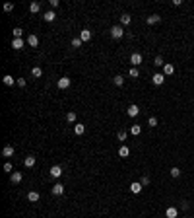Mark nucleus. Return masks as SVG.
Masks as SVG:
<instances>
[{
	"instance_id": "2f4dec72",
	"label": "nucleus",
	"mask_w": 194,
	"mask_h": 218,
	"mask_svg": "<svg viewBox=\"0 0 194 218\" xmlns=\"http://www.w3.org/2000/svg\"><path fill=\"white\" fill-rule=\"evenodd\" d=\"M66 121H68V123H74V121H76V113H74V111H70V113L66 115Z\"/></svg>"
},
{
	"instance_id": "b1692460",
	"label": "nucleus",
	"mask_w": 194,
	"mask_h": 218,
	"mask_svg": "<svg viewBox=\"0 0 194 218\" xmlns=\"http://www.w3.org/2000/svg\"><path fill=\"white\" fill-rule=\"evenodd\" d=\"M130 133H132L134 136H138L140 133H142V127H140V125H132V127H130Z\"/></svg>"
},
{
	"instance_id": "f03ea898",
	"label": "nucleus",
	"mask_w": 194,
	"mask_h": 218,
	"mask_svg": "<svg viewBox=\"0 0 194 218\" xmlns=\"http://www.w3.org/2000/svg\"><path fill=\"white\" fill-rule=\"evenodd\" d=\"M56 86H58V90H66V88H70V78H68V76H62V78H58Z\"/></svg>"
},
{
	"instance_id": "bb28decb",
	"label": "nucleus",
	"mask_w": 194,
	"mask_h": 218,
	"mask_svg": "<svg viewBox=\"0 0 194 218\" xmlns=\"http://www.w3.org/2000/svg\"><path fill=\"white\" fill-rule=\"evenodd\" d=\"M31 74H33V76H35V78H41V76H43V70H41L39 66H35V68H33V70H31Z\"/></svg>"
},
{
	"instance_id": "c9c22d12",
	"label": "nucleus",
	"mask_w": 194,
	"mask_h": 218,
	"mask_svg": "<svg viewBox=\"0 0 194 218\" xmlns=\"http://www.w3.org/2000/svg\"><path fill=\"white\" fill-rule=\"evenodd\" d=\"M16 84H18L19 88H25V86H27V82H25V78H18V82H16Z\"/></svg>"
},
{
	"instance_id": "a878e982",
	"label": "nucleus",
	"mask_w": 194,
	"mask_h": 218,
	"mask_svg": "<svg viewBox=\"0 0 194 218\" xmlns=\"http://www.w3.org/2000/svg\"><path fill=\"white\" fill-rule=\"evenodd\" d=\"M84 131H85L84 125H76V127H74V133H76L78 136H80V135H84Z\"/></svg>"
},
{
	"instance_id": "1a4fd4ad",
	"label": "nucleus",
	"mask_w": 194,
	"mask_h": 218,
	"mask_svg": "<svg viewBox=\"0 0 194 218\" xmlns=\"http://www.w3.org/2000/svg\"><path fill=\"white\" fill-rule=\"evenodd\" d=\"M51 191H52V195H56V197H58V195H62V193H64V185H62V183H56V185H52Z\"/></svg>"
},
{
	"instance_id": "2eb2a0df",
	"label": "nucleus",
	"mask_w": 194,
	"mask_h": 218,
	"mask_svg": "<svg viewBox=\"0 0 194 218\" xmlns=\"http://www.w3.org/2000/svg\"><path fill=\"white\" fill-rule=\"evenodd\" d=\"M173 72H175V66L173 64H169V62H165V66H163V74H165V76H171Z\"/></svg>"
},
{
	"instance_id": "0eeeda50",
	"label": "nucleus",
	"mask_w": 194,
	"mask_h": 218,
	"mask_svg": "<svg viewBox=\"0 0 194 218\" xmlns=\"http://www.w3.org/2000/svg\"><path fill=\"white\" fill-rule=\"evenodd\" d=\"M148 26H155V24H159L161 22V16H157V14H151V16H148Z\"/></svg>"
},
{
	"instance_id": "4be33fe9",
	"label": "nucleus",
	"mask_w": 194,
	"mask_h": 218,
	"mask_svg": "<svg viewBox=\"0 0 194 218\" xmlns=\"http://www.w3.org/2000/svg\"><path fill=\"white\" fill-rule=\"evenodd\" d=\"M2 82L6 84V86H14V84L18 82V80H14V78H12V76H10V74H6V76L2 78Z\"/></svg>"
},
{
	"instance_id": "aec40b11",
	"label": "nucleus",
	"mask_w": 194,
	"mask_h": 218,
	"mask_svg": "<svg viewBox=\"0 0 194 218\" xmlns=\"http://www.w3.org/2000/svg\"><path fill=\"white\" fill-rule=\"evenodd\" d=\"M128 154H130L128 146H120L118 148V156H120V158H128Z\"/></svg>"
},
{
	"instance_id": "7ed1b4c3",
	"label": "nucleus",
	"mask_w": 194,
	"mask_h": 218,
	"mask_svg": "<svg viewBox=\"0 0 194 218\" xmlns=\"http://www.w3.org/2000/svg\"><path fill=\"white\" fill-rule=\"evenodd\" d=\"M151 82H153L155 86H161V84L165 82V74H163V72H157V74H153V76H151Z\"/></svg>"
},
{
	"instance_id": "5701e85b",
	"label": "nucleus",
	"mask_w": 194,
	"mask_h": 218,
	"mask_svg": "<svg viewBox=\"0 0 194 218\" xmlns=\"http://www.w3.org/2000/svg\"><path fill=\"white\" fill-rule=\"evenodd\" d=\"M130 22H132L130 14H122V16H120V24H122V26H128Z\"/></svg>"
},
{
	"instance_id": "dca6fc26",
	"label": "nucleus",
	"mask_w": 194,
	"mask_h": 218,
	"mask_svg": "<svg viewBox=\"0 0 194 218\" xmlns=\"http://www.w3.org/2000/svg\"><path fill=\"white\" fill-rule=\"evenodd\" d=\"M2 156H4V158H12V156H14V148H12V146H4Z\"/></svg>"
},
{
	"instance_id": "4c0bfd02",
	"label": "nucleus",
	"mask_w": 194,
	"mask_h": 218,
	"mask_svg": "<svg viewBox=\"0 0 194 218\" xmlns=\"http://www.w3.org/2000/svg\"><path fill=\"white\" fill-rule=\"evenodd\" d=\"M4 171H8V173H14L12 171V164L8 162V164H4Z\"/></svg>"
},
{
	"instance_id": "ddd939ff",
	"label": "nucleus",
	"mask_w": 194,
	"mask_h": 218,
	"mask_svg": "<svg viewBox=\"0 0 194 218\" xmlns=\"http://www.w3.org/2000/svg\"><path fill=\"white\" fill-rule=\"evenodd\" d=\"M10 181H12L14 185H18V183H21V173H19V171H14L12 175H10Z\"/></svg>"
},
{
	"instance_id": "6ab92c4d",
	"label": "nucleus",
	"mask_w": 194,
	"mask_h": 218,
	"mask_svg": "<svg viewBox=\"0 0 194 218\" xmlns=\"http://www.w3.org/2000/svg\"><path fill=\"white\" fill-rule=\"evenodd\" d=\"M23 166L25 167H33L35 166V156H27L25 160H23Z\"/></svg>"
},
{
	"instance_id": "39448f33",
	"label": "nucleus",
	"mask_w": 194,
	"mask_h": 218,
	"mask_svg": "<svg viewBox=\"0 0 194 218\" xmlns=\"http://www.w3.org/2000/svg\"><path fill=\"white\" fill-rule=\"evenodd\" d=\"M126 113H128V117H138V113H140V107L138 105H128V109H126Z\"/></svg>"
},
{
	"instance_id": "f704fd0d",
	"label": "nucleus",
	"mask_w": 194,
	"mask_h": 218,
	"mask_svg": "<svg viewBox=\"0 0 194 218\" xmlns=\"http://www.w3.org/2000/svg\"><path fill=\"white\" fill-rule=\"evenodd\" d=\"M148 125H149V127H157V117H149Z\"/></svg>"
},
{
	"instance_id": "e433bc0d",
	"label": "nucleus",
	"mask_w": 194,
	"mask_h": 218,
	"mask_svg": "<svg viewBox=\"0 0 194 218\" xmlns=\"http://www.w3.org/2000/svg\"><path fill=\"white\" fill-rule=\"evenodd\" d=\"M14 10V4L12 2H6V4H4V12H12Z\"/></svg>"
},
{
	"instance_id": "a211bd4d",
	"label": "nucleus",
	"mask_w": 194,
	"mask_h": 218,
	"mask_svg": "<svg viewBox=\"0 0 194 218\" xmlns=\"http://www.w3.org/2000/svg\"><path fill=\"white\" fill-rule=\"evenodd\" d=\"M80 39H82V41H89V39H91V31H89V29H82Z\"/></svg>"
},
{
	"instance_id": "c85d7f7f",
	"label": "nucleus",
	"mask_w": 194,
	"mask_h": 218,
	"mask_svg": "<svg viewBox=\"0 0 194 218\" xmlns=\"http://www.w3.org/2000/svg\"><path fill=\"white\" fill-rule=\"evenodd\" d=\"M126 136H128V133L126 131H118V135H116V138L122 142V140H126Z\"/></svg>"
},
{
	"instance_id": "ea45409f",
	"label": "nucleus",
	"mask_w": 194,
	"mask_h": 218,
	"mask_svg": "<svg viewBox=\"0 0 194 218\" xmlns=\"http://www.w3.org/2000/svg\"><path fill=\"white\" fill-rule=\"evenodd\" d=\"M140 183H142V185H149V177H142Z\"/></svg>"
},
{
	"instance_id": "412c9836",
	"label": "nucleus",
	"mask_w": 194,
	"mask_h": 218,
	"mask_svg": "<svg viewBox=\"0 0 194 218\" xmlns=\"http://www.w3.org/2000/svg\"><path fill=\"white\" fill-rule=\"evenodd\" d=\"M12 35H14V39H21L23 29H21V27H14V29H12Z\"/></svg>"
},
{
	"instance_id": "4468645a",
	"label": "nucleus",
	"mask_w": 194,
	"mask_h": 218,
	"mask_svg": "<svg viewBox=\"0 0 194 218\" xmlns=\"http://www.w3.org/2000/svg\"><path fill=\"white\" fill-rule=\"evenodd\" d=\"M54 18H56L54 10H49V12H45V14H43V19H45V22H54Z\"/></svg>"
},
{
	"instance_id": "7c9ffc66",
	"label": "nucleus",
	"mask_w": 194,
	"mask_h": 218,
	"mask_svg": "<svg viewBox=\"0 0 194 218\" xmlns=\"http://www.w3.org/2000/svg\"><path fill=\"white\" fill-rule=\"evenodd\" d=\"M171 175H173V177H179V175H181V167H171Z\"/></svg>"
},
{
	"instance_id": "c756f323",
	"label": "nucleus",
	"mask_w": 194,
	"mask_h": 218,
	"mask_svg": "<svg viewBox=\"0 0 194 218\" xmlns=\"http://www.w3.org/2000/svg\"><path fill=\"white\" fill-rule=\"evenodd\" d=\"M82 43H84V41H82L80 37H74V39H72V47H74V49H78V47L82 45Z\"/></svg>"
},
{
	"instance_id": "9d476101",
	"label": "nucleus",
	"mask_w": 194,
	"mask_h": 218,
	"mask_svg": "<svg viewBox=\"0 0 194 218\" xmlns=\"http://www.w3.org/2000/svg\"><path fill=\"white\" fill-rule=\"evenodd\" d=\"M23 45H25V41H23V39H12V47L16 49V51L23 49Z\"/></svg>"
},
{
	"instance_id": "f3484780",
	"label": "nucleus",
	"mask_w": 194,
	"mask_h": 218,
	"mask_svg": "<svg viewBox=\"0 0 194 218\" xmlns=\"http://www.w3.org/2000/svg\"><path fill=\"white\" fill-rule=\"evenodd\" d=\"M27 201L37 203V201H39V193H37V191H29V193H27Z\"/></svg>"
},
{
	"instance_id": "393cba45",
	"label": "nucleus",
	"mask_w": 194,
	"mask_h": 218,
	"mask_svg": "<svg viewBox=\"0 0 194 218\" xmlns=\"http://www.w3.org/2000/svg\"><path fill=\"white\" fill-rule=\"evenodd\" d=\"M29 10H31L33 14H37L39 10H41V4H39V2H31V6H29Z\"/></svg>"
},
{
	"instance_id": "72a5a7b5",
	"label": "nucleus",
	"mask_w": 194,
	"mask_h": 218,
	"mask_svg": "<svg viewBox=\"0 0 194 218\" xmlns=\"http://www.w3.org/2000/svg\"><path fill=\"white\" fill-rule=\"evenodd\" d=\"M130 76H132V78H138V76H140V72H138V68H136V66H132V68H130Z\"/></svg>"
},
{
	"instance_id": "6e6552de",
	"label": "nucleus",
	"mask_w": 194,
	"mask_h": 218,
	"mask_svg": "<svg viewBox=\"0 0 194 218\" xmlns=\"http://www.w3.org/2000/svg\"><path fill=\"white\" fill-rule=\"evenodd\" d=\"M165 216H167V218H177V216H179V210H177L175 206H167V210H165Z\"/></svg>"
},
{
	"instance_id": "58836bf2",
	"label": "nucleus",
	"mask_w": 194,
	"mask_h": 218,
	"mask_svg": "<svg viewBox=\"0 0 194 218\" xmlns=\"http://www.w3.org/2000/svg\"><path fill=\"white\" fill-rule=\"evenodd\" d=\"M51 8H52V10L58 8V0H51Z\"/></svg>"
},
{
	"instance_id": "9b49d317",
	"label": "nucleus",
	"mask_w": 194,
	"mask_h": 218,
	"mask_svg": "<svg viewBox=\"0 0 194 218\" xmlns=\"http://www.w3.org/2000/svg\"><path fill=\"white\" fill-rule=\"evenodd\" d=\"M142 183H138V181H134V183H130V191H132V193H134V195H138V193H140V191H142Z\"/></svg>"
},
{
	"instance_id": "cd10ccee",
	"label": "nucleus",
	"mask_w": 194,
	"mask_h": 218,
	"mask_svg": "<svg viewBox=\"0 0 194 218\" xmlns=\"http://www.w3.org/2000/svg\"><path fill=\"white\" fill-rule=\"evenodd\" d=\"M113 82H115V86H122V84H124V78L120 76V74H118V76H115V78H113Z\"/></svg>"
},
{
	"instance_id": "20e7f679",
	"label": "nucleus",
	"mask_w": 194,
	"mask_h": 218,
	"mask_svg": "<svg viewBox=\"0 0 194 218\" xmlns=\"http://www.w3.org/2000/svg\"><path fill=\"white\" fill-rule=\"evenodd\" d=\"M49 173H51V177H54V179H58V177L62 175V167H60V166H52L51 169H49Z\"/></svg>"
},
{
	"instance_id": "473e14b6",
	"label": "nucleus",
	"mask_w": 194,
	"mask_h": 218,
	"mask_svg": "<svg viewBox=\"0 0 194 218\" xmlns=\"http://www.w3.org/2000/svg\"><path fill=\"white\" fill-rule=\"evenodd\" d=\"M153 64H155V66H165V62H163V57H155Z\"/></svg>"
},
{
	"instance_id": "423d86ee",
	"label": "nucleus",
	"mask_w": 194,
	"mask_h": 218,
	"mask_svg": "<svg viewBox=\"0 0 194 218\" xmlns=\"http://www.w3.org/2000/svg\"><path fill=\"white\" fill-rule=\"evenodd\" d=\"M130 62L138 68V64L142 62V55H140V53H132V55H130Z\"/></svg>"
},
{
	"instance_id": "f8f14e48",
	"label": "nucleus",
	"mask_w": 194,
	"mask_h": 218,
	"mask_svg": "<svg viewBox=\"0 0 194 218\" xmlns=\"http://www.w3.org/2000/svg\"><path fill=\"white\" fill-rule=\"evenodd\" d=\"M27 45L29 47H37L39 45V37L37 35H27Z\"/></svg>"
},
{
	"instance_id": "f257e3e1",
	"label": "nucleus",
	"mask_w": 194,
	"mask_h": 218,
	"mask_svg": "<svg viewBox=\"0 0 194 218\" xmlns=\"http://www.w3.org/2000/svg\"><path fill=\"white\" fill-rule=\"evenodd\" d=\"M122 35H124L122 26H113V27H111V37H113V39H120Z\"/></svg>"
}]
</instances>
